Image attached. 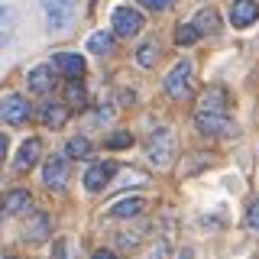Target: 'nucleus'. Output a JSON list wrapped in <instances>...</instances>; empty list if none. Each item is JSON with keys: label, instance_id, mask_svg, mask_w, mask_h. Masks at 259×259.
<instances>
[{"label": "nucleus", "instance_id": "nucleus-26", "mask_svg": "<svg viewBox=\"0 0 259 259\" xmlns=\"http://www.w3.org/2000/svg\"><path fill=\"white\" fill-rule=\"evenodd\" d=\"M140 4H143V7H149V10H156V13H162V10H168L175 0H140Z\"/></svg>", "mask_w": 259, "mask_h": 259}, {"label": "nucleus", "instance_id": "nucleus-7", "mask_svg": "<svg viewBox=\"0 0 259 259\" xmlns=\"http://www.w3.org/2000/svg\"><path fill=\"white\" fill-rule=\"evenodd\" d=\"M227 20H230L237 29L253 26V23L259 20V4L256 0H233V4L227 7Z\"/></svg>", "mask_w": 259, "mask_h": 259}, {"label": "nucleus", "instance_id": "nucleus-27", "mask_svg": "<svg viewBox=\"0 0 259 259\" xmlns=\"http://www.w3.org/2000/svg\"><path fill=\"white\" fill-rule=\"evenodd\" d=\"M52 259H71L68 243H59V246H55V253H52Z\"/></svg>", "mask_w": 259, "mask_h": 259}, {"label": "nucleus", "instance_id": "nucleus-22", "mask_svg": "<svg viewBox=\"0 0 259 259\" xmlns=\"http://www.w3.org/2000/svg\"><path fill=\"white\" fill-rule=\"evenodd\" d=\"M113 49V36L110 32H94L91 39H88V52H94V55H107Z\"/></svg>", "mask_w": 259, "mask_h": 259}, {"label": "nucleus", "instance_id": "nucleus-12", "mask_svg": "<svg viewBox=\"0 0 259 259\" xmlns=\"http://www.w3.org/2000/svg\"><path fill=\"white\" fill-rule=\"evenodd\" d=\"M227 107H230V97L224 88H207L198 104V110H217V113H227Z\"/></svg>", "mask_w": 259, "mask_h": 259}, {"label": "nucleus", "instance_id": "nucleus-18", "mask_svg": "<svg viewBox=\"0 0 259 259\" xmlns=\"http://www.w3.org/2000/svg\"><path fill=\"white\" fill-rule=\"evenodd\" d=\"M65 104H68V107H84L88 104V91H84V84H81V78L68 81V88H65Z\"/></svg>", "mask_w": 259, "mask_h": 259}, {"label": "nucleus", "instance_id": "nucleus-32", "mask_svg": "<svg viewBox=\"0 0 259 259\" xmlns=\"http://www.w3.org/2000/svg\"><path fill=\"white\" fill-rule=\"evenodd\" d=\"M178 259H194V249H182V253H178Z\"/></svg>", "mask_w": 259, "mask_h": 259}, {"label": "nucleus", "instance_id": "nucleus-6", "mask_svg": "<svg viewBox=\"0 0 259 259\" xmlns=\"http://www.w3.org/2000/svg\"><path fill=\"white\" fill-rule=\"evenodd\" d=\"M146 26V20H143V13L136 10V7H117L113 10V32L117 36H136V32H143Z\"/></svg>", "mask_w": 259, "mask_h": 259}, {"label": "nucleus", "instance_id": "nucleus-30", "mask_svg": "<svg viewBox=\"0 0 259 259\" xmlns=\"http://www.w3.org/2000/svg\"><path fill=\"white\" fill-rule=\"evenodd\" d=\"M7 146H10V143H7V136H4V133H0V159H4V156H7Z\"/></svg>", "mask_w": 259, "mask_h": 259}, {"label": "nucleus", "instance_id": "nucleus-29", "mask_svg": "<svg viewBox=\"0 0 259 259\" xmlns=\"http://www.w3.org/2000/svg\"><path fill=\"white\" fill-rule=\"evenodd\" d=\"M94 259H117V256H113L110 249H97V253H94Z\"/></svg>", "mask_w": 259, "mask_h": 259}, {"label": "nucleus", "instance_id": "nucleus-16", "mask_svg": "<svg viewBox=\"0 0 259 259\" xmlns=\"http://www.w3.org/2000/svg\"><path fill=\"white\" fill-rule=\"evenodd\" d=\"M146 210V201L143 198H123L110 207V217H140Z\"/></svg>", "mask_w": 259, "mask_h": 259}, {"label": "nucleus", "instance_id": "nucleus-1", "mask_svg": "<svg viewBox=\"0 0 259 259\" xmlns=\"http://www.w3.org/2000/svg\"><path fill=\"white\" fill-rule=\"evenodd\" d=\"M191 78H194V68L188 59H182L172 71L165 75V94L172 101H188L191 97Z\"/></svg>", "mask_w": 259, "mask_h": 259}, {"label": "nucleus", "instance_id": "nucleus-3", "mask_svg": "<svg viewBox=\"0 0 259 259\" xmlns=\"http://www.w3.org/2000/svg\"><path fill=\"white\" fill-rule=\"evenodd\" d=\"M146 152H149L152 165H168L172 156H175V133L168 126H159L156 133L149 136V143H146Z\"/></svg>", "mask_w": 259, "mask_h": 259}, {"label": "nucleus", "instance_id": "nucleus-25", "mask_svg": "<svg viewBox=\"0 0 259 259\" xmlns=\"http://www.w3.org/2000/svg\"><path fill=\"white\" fill-rule=\"evenodd\" d=\"M246 227L253 233H259V198L253 201V204H249V210H246Z\"/></svg>", "mask_w": 259, "mask_h": 259}, {"label": "nucleus", "instance_id": "nucleus-23", "mask_svg": "<svg viewBox=\"0 0 259 259\" xmlns=\"http://www.w3.org/2000/svg\"><path fill=\"white\" fill-rule=\"evenodd\" d=\"M201 39V32L194 23H178V29H175V42L178 46H194Z\"/></svg>", "mask_w": 259, "mask_h": 259}, {"label": "nucleus", "instance_id": "nucleus-5", "mask_svg": "<svg viewBox=\"0 0 259 259\" xmlns=\"http://www.w3.org/2000/svg\"><path fill=\"white\" fill-rule=\"evenodd\" d=\"M0 117L13 126H23L32 117V107L23 94H7V97H0Z\"/></svg>", "mask_w": 259, "mask_h": 259}, {"label": "nucleus", "instance_id": "nucleus-11", "mask_svg": "<svg viewBox=\"0 0 259 259\" xmlns=\"http://www.w3.org/2000/svg\"><path fill=\"white\" fill-rule=\"evenodd\" d=\"M52 68H59L62 75H68V78H81L88 65L78 52H59V55H52Z\"/></svg>", "mask_w": 259, "mask_h": 259}, {"label": "nucleus", "instance_id": "nucleus-13", "mask_svg": "<svg viewBox=\"0 0 259 259\" xmlns=\"http://www.w3.org/2000/svg\"><path fill=\"white\" fill-rule=\"evenodd\" d=\"M39 117H42V123H46L49 130H59V126L68 123V104H55V101H49Z\"/></svg>", "mask_w": 259, "mask_h": 259}, {"label": "nucleus", "instance_id": "nucleus-8", "mask_svg": "<svg viewBox=\"0 0 259 259\" xmlns=\"http://www.w3.org/2000/svg\"><path fill=\"white\" fill-rule=\"evenodd\" d=\"M113 175H117V162H94L84 172V188L88 191H104Z\"/></svg>", "mask_w": 259, "mask_h": 259}, {"label": "nucleus", "instance_id": "nucleus-15", "mask_svg": "<svg viewBox=\"0 0 259 259\" xmlns=\"http://www.w3.org/2000/svg\"><path fill=\"white\" fill-rule=\"evenodd\" d=\"M39 152H42V146H39V140H26L20 146V156H16V168L20 172H26V168H32L39 162Z\"/></svg>", "mask_w": 259, "mask_h": 259}, {"label": "nucleus", "instance_id": "nucleus-14", "mask_svg": "<svg viewBox=\"0 0 259 259\" xmlns=\"http://www.w3.org/2000/svg\"><path fill=\"white\" fill-rule=\"evenodd\" d=\"M29 207H32V194L23 191V188H16L4 198V214H23V210H29Z\"/></svg>", "mask_w": 259, "mask_h": 259}, {"label": "nucleus", "instance_id": "nucleus-19", "mask_svg": "<svg viewBox=\"0 0 259 259\" xmlns=\"http://www.w3.org/2000/svg\"><path fill=\"white\" fill-rule=\"evenodd\" d=\"M26 240H29V243L49 240V217H46V214H36V217H32V224L26 227Z\"/></svg>", "mask_w": 259, "mask_h": 259}, {"label": "nucleus", "instance_id": "nucleus-2", "mask_svg": "<svg viewBox=\"0 0 259 259\" xmlns=\"http://www.w3.org/2000/svg\"><path fill=\"white\" fill-rule=\"evenodd\" d=\"M194 126L204 136H233L237 123L230 120V113H217V110H194Z\"/></svg>", "mask_w": 259, "mask_h": 259}, {"label": "nucleus", "instance_id": "nucleus-34", "mask_svg": "<svg viewBox=\"0 0 259 259\" xmlns=\"http://www.w3.org/2000/svg\"><path fill=\"white\" fill-rule=\"evenodd\" d=\"M7 259H13V256H7Z\"/></svg>", "mask_w": 259, "mask_h": 259}, {"label": "nucleus", "instance_id": "nucleus-24", "mask_svg": "<svg viewBox=\"0 0 259 259\" xmlns=\"http://www.w3.org/2000/svg\"><path fill=\"white\" fill-rule=\"evenodd\" d=\"M126 146H133V136H130L126 130H120V133L107 136V149H126Z\"/></svg>", "mask_w": 259, "mask_h": 259}, {"label": "nucleus", "instance_id": "nucleus-10", "mask_svg": "<svg viewBox=\"0 0 259 259\" xmlns=\"http://www.w3.org/2000/svg\"><path fill=\"white\" fill-rule=\"evenodd\" d=\"M26 81H29L32 94H49L55 88V68L52 65H36V68L26 75Z\"/></svg>", "mask_w": 259, "mask_h": 259}, {"label": "nucleus", "instance_id": "nucleus-28", "mask_svg": "<svg viewBox=\"0 0 259 259\" xmlns=\"http://www.w3.org/2000/svg\"><path fill=\"white\" fill-rule=\"evenodd\" d=\"M165 249H168L165 243H159V246H156V249H152V253H149V259H162V256H165Z\"/></svg>", "mask_w": 259, "mask_h": 259}, {"label": "nucleus", "instance_id": "nucleus-33", "mask_svg": "<svg viewBox=\"0 0 259 259\" xmlns=\"http://www.w3.org/2000/svg\"><path fill=\"white\" fill-rule=\"evenodd\" d=\"M4 42H7V36H0V46H4Z\"/></svg>", "mask_w": 259, "mask_h": 259}, {"label": "nucleus", "instance_id": "nucleus-9", "mask_svg": "<svg viewBox=\"0 0 259 259\" xmlns=\"http://www.w3.org/2000/svg\"><path fill=\"white\" fill-rule=\"evenodd\" d=\"M42 182L49 188H62L68 182V156H52L42 168Z\"/></svg>", "mask_w": 259, "mask_h": 259}, {"label": "nucleus", "instance_id": "nucleus-17", "mask_svg": "<svg viewBox=\"0 0 259 259\" xmlns=\"http://www.w3.org/2000/svg\"><path fill=\"white\" fill-rule=\"evenodd\" d=\"M194 26H198L201 36H204V32H221V16H217L214 7H204V10L194 16Z\"/></svg>", "mask_w": 259, "mask_h": 259}, {"label": "nucleus", "instance_id": "nucleus-4", "mask_svg": "<svg viewBox=\"0 0 259 259\" xmlns=\"http://www.w3.org/2000/svg\"><path fill=\"white\" fill-rule=\"evenodd\" d=\"M42 10H46V20H49V29L52 32H65L75 23L71 0H42Z\"/></svg>", "mask_w": 259, "mask_h": 259}, {"label": "nucleus", "instance_id": "nucleus-31", "mask_svg": "<svg viewBox=\"0 0 259 259\" xmlns=\"http://www.w3.org/2000/svg\"><path fill=\"white\" fill-rule=\"evenodd\" d=\"M10 16H13L10 7H0V20H10Z\"/></svg>", "mask_w": 259, "mask_h": 259}, {"label": "nucleus", "instance_id": "nucleus-20", "mask_svg": "<svg viewBox=\"0 0 259 259\" xmlns=\"http://www.w3.org/2000/svg\"><path fill=\"white\" fill-rule=\"evenodd\" d=\"M65 156L68 159H88L91 156V140L88 136H71L68 146H65Z\"/></svg>", "mask_w": 259, "mask_h": 259}, {"label": "nucleus", "instance_id": "nucleus-21", "mask_svg": "<svg viewBox=\"0 0 259 259\" xmlns=\"http://www.w3.org/2000/svg\"><path fill=\"white\" fill-rule=\"evenodd\" d=\"M159 59V42L156 39H149V42H143L140 49H136V62H140V68H152Z\"/></svg>", "mask_w": 259, "mask_h": 259}]
</instances>
